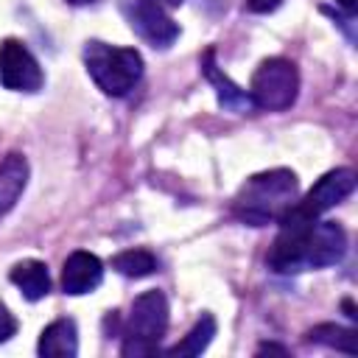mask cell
I'll list each match as a JSON object with an SVG mask.
<instances>
[{"instance_id": "cell-1", "label": "cell", "mask_w": 358, "mask_h": 358, "mask_svg": "<svg viewBox=\"0 0 358 358\" xmlns=\"http://www.w3.org/2000/svg\"><path fill=\"white\" fill-rule=\"evenodd\" d=\"M299 182L288 168H271L249 176L232 199V215L249 227L277 224L296 201Z\"/></svg>"}, {"instance_id": "cell-2", "label": "cell", "mask_w": 358, "mask_h": 358, "mask_svg": "<svg viewBox=\"0 0 358 358\" xmlns=\"http://www.w3.org/2000/svg\"><path fill=\"white\" fill-rule=\"evenodd\" d=\"M84 64L103 95L120 98L143 78V56L134 48H115L101 39L84 45Z\"/></svg>"}, {"instance_id": "cell-3", "label": "cell", "mask_w": 358, "mask_h": 358, "mask_svg": "<svg viewBox=\"0 0 358 358\" xmlns=\"http://www.w3.org/2000/svg\"><path fill=\"white\" fill-rule=\"evenodd\" d=\"M168 330V299L162 291H143L131 302V313L126 322V338L120 347L123 358H140V355H154L159 338Z\"/></svg>"}, {"instance_id": "cell-4", "label": "cell", "mask_w": 358, "mask_h": 358, "mask_svg": "<svg viewBox=\"0 0 358 358\" xmlns=\"http://www.w3.org/2000/svg\"><path fill=\"white\" fill-rule=\"evenodd\" d=\"M296 95H299V70L294 62L282 56H271L260 62L249 84L252 106L266 112H282L296 101Z\"/></svg>"}, {"instance_id": "cell-5", "label": "cell", "mask_w": 358, "mask_h": 358, "mask_svg": "<svg viewBox=\"0 0 358 358\" xmlns=\"http://www.w3.org/2000/svg\"><path fill=\"white\" fill-rule=\"evenodd\" d=\"M347 252V232L336 221L313 218L299 238V271L336 266Z\"/></svg>"}, {"instance_id": "cell-6", "label": "cell", "mask_w": 358, "mask_h": 358, "mask_svg": "<svg viewBox=\"0 0 358 358\" xmlns=\"http://www.w3.org/2000/svg\"><path fill=\"white\" fill-rule=\"evenodd\" d=\"M120 11L129 22V28L145 39L151 48H171L179 36V25L165 11L162 0H120Z\"/></svg>"}, {"instance_id": "cell-7", "label": "cell", "mask_w": 358, "mask_h": 358, "mask_svg": "<svg viewBox=\"0 0 358 358\" xmlns=\"http://www.w3.org/2000/svg\"><path fill=\"white\" fill-rule=\"evenodd\" d=\"M0 81L14 92H39L45 84V73L36 56L20 39L0 42Z\"/></svg>"}, {"instance_id": "cell-8", "label": "cell", "mask_w": 358, "mask_h": 358, "mask_svg": "<svg viewBox=\"0 0 358 358\" xmlns=\"http://www.w3.org/2000/svg\"><path fill=\"white\" fill-rule=\"evenodd\" d=\"M355 190V171L352 168H336L327 171L308 193L302 201H294V210L308 215V218H319L322 213H327L330 207H336L338 201H344L350 193Z\"/></svg>"}, {"instance_id": "cell-9", "label": "cell", "mask_w": 358, "mask_h": 358, "mask_svg": "<svg viewBox=\"0 0 358 358\" xmlns=\"http://www.w3.org/2000/svg\"><path fill=\"white\" fill-rule=\"evenodd\" d=\"M103 280V263L92 252H73L62 266V288L70 296L92 294Z\"/></svg>"}, {"instance_id": "cell-10", "label": "cell", "mask_w": 358, "mask_h": 358, "mask_svg": "<svg viewBox=\"0 0 358 358\" xmlns=\"http://www.w3.org/2000/svg\"><path fill=\"white\" fill-rule=\"evenodd\" d=\"M201 73H204V78L213 84L221 109H227V112H238V115L255 109L249 92L241 90V87H238V84H235V81L215 64V48H207V50H204V56H201Z\"/></svg>"}, {"instance_id": "cell-11", "label": "cell", "mask_w": 358, "mask_h": 358, "mask_svg": "<svg viewBox=\"0 0 358 358\" xmlns=\"http://www.w3.org/2000/svg\"><path fill=\"white\" fill-rule=\"evenodd\" d=\"M28 159L20 151H11L0 162V218L20 201L25 185H28Z\"/></svg>"}, {"instance_id": "cell-12", "label": "cell", "mask_w": 358, "mask_h": 358, "mask_svg": "<svg viewBox=\"0 0 358 358\" xmlns=\"http://www.w3.org/2000/svg\"><path fill=\"white\" fill-rule=\"evenodd\" d=\"M39 355H53V358H76L78 355V330L73 319H56L39 333L36 344Z\"/></svg>"}, {"instance_id": "cell-13", "label": "cell", "mask_w": 358, "mask_h": 358, "mask_svg": "<svg viewBox=\"0 0 358 358\" xmlns=\"http://www.w3.org/2000/svg\"><path fill=\"white\" fill-rule=\"evenodd\" d=\"M8 280H11V282L22 291V296L31 299V302H36V299H42V296L50 294V274H48V266H45L42 260L28 257V260L14 263L11 271H8Z\"/></svg>"}, {"instance_id": "cell-14", "label": "cell", "mask_w": 358, "mask_h": 358, "mask_svg": "<svg viewBox=\"0 0 358 358\" xmlns=\"http://www.w3.org/2000/svg\"><path fill=\"white\" fill-rule=\"evenodd\" d=\"M213 336H215V316H213V313H201V316L196 319V324L187 330V336H185L179 344H173V347L168 350V355L196 358V355H201V352L210 347Z\"/></svg>"}, {"instance_id": "cell-15", "label": "cell", "mask_w": 358, "mask_h": 358, "mask_svg": "<svg viewBox=\"0 0 358 358\" xmlns=\"http://www.w3.org/2000/svg\"><path fill=\"white\" fill-rule=\"evenodd\" d=\"M305 338L313 341V344L336 347L338 352H347V355H355L358 352V336H355V330H347V327L333 324V322H322V324L310 327L305 333Z\"/></svg>"}, {"instance_id": "cell-16", "label": "cell", "mask_w": 358, "mask_h": 358, "mask_svg": "<svg viewBox=\"0 0 358 358\" xmlns=\"http://www.w3.org/2000/svg\"><path fill=\"white\" fill-rule=\"evenodd\" d=\"M112 268L123 277H148L157 271V257L148 249H126L112 257Z\"/></svg>"}, {"instance_id": "cell-17", "label": "cell", "mask_w": 358, "mask_h": 358, "mask_svg": "<svg viewBox=\"0 0 358 358\" xmlns=\"http://www.w3.org/2000/svg\"><path fill=\"white\" fill-rule=\"evenodd\" d=\"M14 333H17V319H14V316H11V310L0 302V344H3V341H8Z\"/></svg>"}, {"instance_id": "cell-18", "label": "cell", "mask_w": 358, "mask_h": 358, "mask_svg": "<svg viewBox=\"0 0 358 358\" xmlns=\"http://www.w3.org/2000/svg\"><path fill=\"white\" fill-rule=\"evenodd\" d=\"M280 3H282V0H246V8L255 11V14H268V11H274Z\"/></svg>"}, {"instance_id": "cell-19", "label": "cell", "mask_w": 358, "mask_h": 358, "mask_svg": "<svg viewBox=\"0 0 358 358\" xmlns=\"http://www.w3.org/2000/svg\"><path fill=\"white\" fill-rule=\"evenodd\" d=\"M257 352H280V355H285L288 350H285V347H280V344H260V347H257Z\"/></svg>"}, {"instance_id": "cell-20", "label": "cell", "mask_w": 358, "mask_h": 358, "mask_svg": "<svg viewBox=\"0 0 358 358\" xmlns=\"http://www.w3.org/2000/svg\"><path fill=\"white\" fill-rule=\"evenodd\" d=\"M336 3H338V6H341L347 14H352V11H355V0H336Z\"/></svg>"}, {"instance_id": "cell-21", "label": "cell", "mask_w": 358, "mask_h": 358, "mask_svg": "<svg viewBox=\"0 0 358 358\" xmlns=\"http://www.w3.org/2000/svg\"><path fill=\"white\" fill-rule=\"evenodd\" d=\"M341 305H344V310H347V316H350V319H358V313H355V308H352V302H350V299H344Z\"/></svg>"}, {"instance_id": "cell-22", "label": "cell", "mask_w": 358, "mask_h": 358, "mask_svg": "<svg viewBox=\"0 0 358 358\" xmlns=\"http://www.w3.org/2000/svg\"><path fill=\"white\" fill-rule=\"evenodd\" d=\"M67 3H73V6H87V3H95V0H67Z\"/></svg>"}, {"instance_id": "cell-23", "label": "cell", "mask_w": 358, "mask_h": 358, "mask_svg": "<svg viewBox=\"0 0 358 358\" xmlns=\"http://www.w3.org/2000/svg\"><path fill=\"white\" fill-rule=\"evenodd\" d=\"M162 3H165V6H179L182 0H162Z\"/></svg>"}]
</instances>
